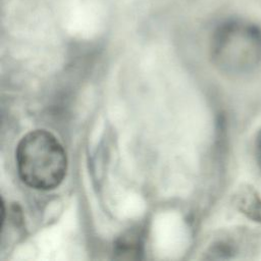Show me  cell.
I'll return each instance as SVG.
<instances>
[{
  "instance_id": "1",
  "label": "cell",
  "mask_w": 261,
  "mask_h": 261,
  "mask_svg": "<svg viewBox=\"0 0 261 261\" xmlns=\"http://www.w3.org/2000/svg\"><path fill=\"white\" fill-rule=\"evenodd\" d=\"M15 161L22 182L40 191L57 188L67 170V156L63 146L46 129L31 130L20 139Z\"/></svg>"
},
{
  "instance_id": "2",
  "label": "cell",
  "mask_w": 261,
  "mask_h": 261,
  "mask_svg": "<svg viewBox=\"0 0 261 261\" xmlns=\"http://www.w3.org/2000/svg\"><path fill=\"white\" fill-rule=\"evenodd\" d=\"M210 52L214 64L223 72H250L261 61V29L242 18L223 20L213 32Z\"/></svg>"
},
{
  "instance_id": "3",
  "label": "cell",
  "mask_w": 261,
  "mask_h": 261,
  "mask_svg": "<svg viewBox=\"0 0 261 261\" xmlns=\"http://www.w3.org/2000/svg\"><path fill=\"white\" fill-rule=\"evenodd\" d=\"M144 252V234L138 227L124 231L113 245V257L117 259H140Z\"/></svg>"
},
{
  "instance_id": "4",
  "label": "cell",
  "mask_w": 261,
  "mask_h": 261,
  "mask_svg": "<svg viewBox=\"0 0 261 261\" xmlns=\"http://www.w3.org/2000/svg\"><path fill=\"white\" fill-rule=\"evenodd\" d=\"M233 203L247 218L261 223V197L255 188L249 185L240 187L233 196Z\"/></svg>"
},
{
  "instance_id": "5",
  "label": "cell",
  "mask_w": 261,
  "mask_h": 261,
  "mask_svg": "<svg viewBox=\"0 0 261 261\" xmlns=\"http://www.w3.org/2000/svg\"><path fill=\"white\" fill-rule=\"evenodd\" d=\"M255 157L257 165L261 170V129L259 130L255 140Z\"/></svg>"
}]
</instances>
